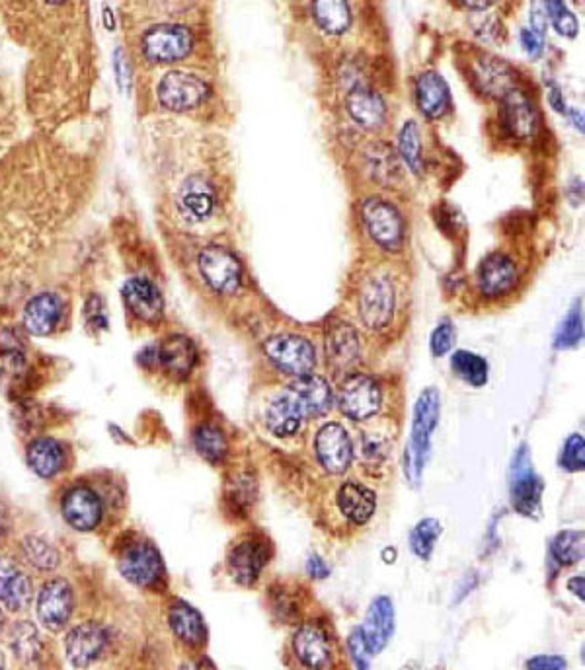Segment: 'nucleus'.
I'll use <instances>...</instances> for the list:
<instances>
[{"label": "nucleus", "mask_w": 585, "mask_h": 670, "mask_svg": "<svg viewBox=\"0 0 585 670\" xmlns=\"http://www.w3.org/2000/svg\"><path fill=\"white\" fill-rule=\"evenodd\" d=\"M437 421H439V392L435 388H428L416 402L410 445L404 452V472L412 484H418L422 480V472L428 462L431 437L435 433Z\"/></svg>", "instance_id": "1"}, {"label": "nucleus", "mask_w": 585, "mask_h": 670, "mask_svg": "<svg viewBox=\"0 0 585 670\" xmlns=\"http://www.w3.org/2000/svg\"><path fill=\"white\" fill-rule=\"evenodd\" d=\"M194 32L184 24L162 22L141 36V55L155 65H168L186 59L194 51Z\"/></svg>", "instance_id": "2"}, {"label": "nucleus", "mask_w": 585, "mask_h": 670, "mask_svg": "<svg viewBox=\"0 0 585 670\" xmlns=\"http://www.w3.org/2000/svg\"><path fill=\"white\" fill-rule=\"evenodd\" d=\"M509 493H511V505L519 515L535 517L541 511V499L545 484L539 478V474L533 468L531 452L527 445L517 448L513 462H511V474H509Z\"/></svg>", "instance_id": "3"}, {"label": "nucleus", "mask_w": 585, "mask_h": 670, "mask_svg": "<svg viewBox=\"0 0 585 670\" xmlns=\"http://www.w3.org/2000/svg\"><path fill=\"white\" fill-rule=\"evenodd\" d=\"M176 207L184 221L207 223L219 213L221 207L219 186L207 174H190L178 187Z\"/></svg>", "instance_id": "4"}, {"label": "nucleus", "mask_w": 585, "mask_h": 670, "mask_svg": "<svg viewBox=\"0 0 585 670\" xmlns=\"http://www.w3.org/2000/svg\"><path fill=\"white\" fill-rule=\"evenodd\" d=\"M117 567L125 581L143 589L155 587L164 575V563L155 544L143 538L129 540L123 546L117 558Z\"/></svg>", "instance_id": "5"}, {"label": "nucleus", "mask_w": 585, "mask_h": 670, "mask_svg": "<svg viewBox=\"0 0 585 670\" xmlns=\"http://www.w3.org/2000/svg\"><path fill=\"white\" fill-rule=\"evenodd\" d=\"M63 521L77 532H94L106 513L104 499L90 485L77 484L65 489L59 501Z\"/></svg>", "instance_id": "6"}, {"label": "nucleus", "mask_w": 585, "mask_h": 670, "mask_svg": "<svg viewBox=\"0 0 585 670\" xmlns=\"http://www.w3.org/2000/svg\"><path fill=\"white\" fill-rule=\"evenodd\" d=\"M264 353L283 373L293 376L311 374L316 365V351L307 337L297 334H277L266 339Z\"/></svg>", "instance_id": "7"}, {"label": "nucleus", "mask_w": 585, "mask_h": 670, "mask_svg": "<svg viewBox=\"0 0 585 670\" xmlns=\"http://www.w3.org/2000/svg\"><path fill=\"white\" fill-rule=\"evenodd\" d=\"M197 269L209 289L219 295H231L242 283V265L231 250L207 246L197 256Z\"/></svg>", "instance_id": "8"}, {"label": "nucleus", "mask_w": 585, "mask_h": 670, "mask_svg": "<svg viewBox=\"0 0 585 670\" xmlns=\"http://www.w3.org/2000/svg\"><path fill=\"white\" fill-rule=\"evenodd\" d=\"M357 310L361 322L373 330H385L394 314V287L387 275L375 273L367 277L359 289Z\"/></svg>", "instance_id": "9"}, {"label": "nucleus", "mask_w": 585, "mask_h": 670, "mask_svg": "<svg viewBox=\"0 0 585 670\" xmlns=\"http://www.w3.org/2000/svg\"><path fill=\"white\" fill-rule=\"evenodd\" d=\"M211 94L209 84L184 71H172L158 84V102L170 112H190L199 108Z\"/></svg>", "instance_id": "10"}, {"label": "nucleus", "mask_w": 585, "mask_h": 670, "mask_svg": "<svg viewBox=\"0 0 585 670\" xmlns=\"http://www.w3.org/2000/svg\"><path fill=\"white\" fill-rule=\"evenodd\" d=\"M36 610L45 630L61 632L69 624L75 610L73 585L63 577L45 581L39 591Z\"/></svg>", "instance_id": "11"}, {"label": "nucleus", "mask_w": 585, "mask_h": 670, "mask_svg": "<svg viewBox=\"0 0 585 670\" xmlns=\"http://www.w3.org/2000/svg\"><path fill=\"white\" fill-rule=\"evenodd\" d=\"M383 392L375 378L351 374L340 388V410L353 421H365L381 410Z\"/></svg>", "instance_id": "12"}, {"label": "nucleus", "mask_w": 585, "mask_h": 670, "mask_svg": "<svg viewBox=\"0 0 585 670\" xmlns=\"http://www.w3.org/2000/svg\"><path fill=\"white\" fill-rule=\"evenodd\" d=\"M361 217L371 238L385 250H398L404 242L402 215L383 199H367L361 207Z\"/></svg>", "instance_id": "13"}, {"label": "nucleus", "mask_w": 585, "mask_h": 670, "mask_svg": "<svg viewBox=\"0 0 585 670\" xmlns=\"http://www.w3.org/2000/svg\"><path fill=\"white\" fill-rule=\"evenodd\" d=\"M314 450L320 466L332 476L344 474L353 460L350 435L340 423H326L318 429Z\"/></svg>", "instance_id": "14"}, {"label": "nucleus", "mask_w": 585, "mask_h": 670, "mask_svg": "<svg viewBox=\"0 0 585 670\" xmlns=\"http://www.w3.org/2000/svg\"><path fill=\"white\" fill-rule=\"evenodd\" d=\"M121 298L127 312L143 322L158 324L164 314V298L158 287L147 277H131L121 287Z\"/></svg>", "instance_id": "15"}, {"label": "nucleus", "mask_w": 585, "mask_h": 670, "mask_svg": "<svg viewBox=\"0 0 585 670\" xmlns=\"http://www.w3.org/2000/svg\"><path fill=\"white\" fill-rule=\"evenodd\" d=\"M108 647V633L94 622H82L65 637V655L75 669L94 665Z\"/></svg>", "instance_id": "16"}, {"label": "nucleus", "mask_w": 585, "mask_h": 670, "mask_svg": "<svg viewBox=\"0 0 585 670\" xmlns=\"http://www.w3.org/2000/svg\"><path fill=\"white\" fill-rule=\"evenodd\" d=\"M270 559V548L266 540L250 536L234 544L227 556V569L236 583L254 585L262 575L266 563Z\"/></svg>", "instance_id": "17"}, {"label": "nucleus", "mask_w": 585, "mask_h": 670, "mask_svg": "<svg viewBox=\"0 0 585 670\" xmlns=\"http://www.w3.org/2000/svg\"><path fill=\"white\" fill-rule=\"evenodd\" d=\"M34 598V581L16 559L0 558V604L10 612H24Z\"/></svg>", "instance_id": "18"}, {"label": "nucleus", "mask_w": 585, "mask_h": 670, "mask_svg": "<svg viewBox=\"0 0 585 670\" xmlns=\"http://www.w3.org/2000/svg\"><path fill=\"white\" fill-rule=\"evenodd\" d=\"M156 349V367L174 380H186L199 361L194 341L182 334L168 335Z\"/></svg>", "instance_id": "19"}, {"label": "nucleus", "mask_w": 585, "mask_h": 670, "mask_svg": "<svg viewBox=\"0 0 585 670\" xmlns=\"http://www.w3.org/2000/svg\"><path fill=\"white\" fill-rule=\"evenodd\" d=\"M502 125L517 141H529L537 133V110L527 94L517 88H509L502 96Z\"/></svg>", "instance_id": "20"}, {"label": "nucleus", "mask_w": 585, "mask_h": 670, "mask_svg": "<svg viewBox=\"0 0 585 670\" xmlns=\"http://www.w3.org/2000/svg\"><path fill=\"white\" fill-rule=\"evenodd\" d=\"M305 419L307 413L289 388L273 396L266 408V425L277 439L295 437L303 429Z\"/></svg>", "instance_id": "21"}, {"label": "nucleus", "mask_w": 585, "mask_h": 670, "mask_svg": "<svg viewBox=\"0 0 585 670\" xmlns=\"http://www.w3.org/2000/svg\"><path fill=\"white\" fill-rule=\"evenodd\" d=\"M65 302L55 293H39L28 300L24 308V328L26 332L38 337L51 335L63 322Z\"/></svg>", "instance_id": "22"}, {"label": "nucleus", "mask_w": 585, "mask_h": 670, "mask_svg": "<svg viewBox=\"0 0 585 670\" xmlns=\"http://www.w3.org/2000/svg\"><path fill=\"white\" fill-rule=\"evenodd\" d=\"M359 632L371 655L381 653L389 645L390 637L394 633V604L389 596H377L371 602Z\"/></svg>", "instance_id": "23"}, {"label": "nucleus", "mask_w": 585, "mask_h": 670, "mask_svg": "<svg viewBox=\"0 0 585 670\" xmlns=\"http://www.w3.org/2000/svg\"><path fill=\"white\" fill-rule=\"evenodd\" d=\"M478 289L484 297L496 298L506 295L517 283V267L504 252L486 256L478 267Z\"/></svg>", "instance_id": "24"}, {"label": "nucleus", "mask_w": 585, "mask_h": 670, "mask_svg": "<svg viewBox=\"0 0 585 670\" xmlns=\"http://www.w3.org/2000/svg\"><path fill=\"white\" fill-rule=\"evenodd\" d=\"M346 110L351 119L363 129H381L387 121V104L385 100L371 88L363 84H355L346 96Z\"/></svg>", "instance_id": "25"}, {"label": "nucleus", "mask_w": 585, "mask_h": 670, "mask_svg": "<svg viewBox=\"0 0 585 670\" xmlns=\"http://www.w3.org/2000/svg\"><path fill=\"white\" fill-rule=\"evenodd\" d=\"M26 460L38 478L55 480L67 466V448L53 437H39L26 448Z\"/></svg>", "instance_id": "26"}, {"label": "nucleus", "mask_w": 585, "mask_h": 670, "mask_svg": "<svg viewBox=\"0 0 585 670\" xmlns=\"http://www.w3.org/2000/svg\"><path fill=\"white\" fill-rule=\"evenodd\" d=\"M326 357L334 369L348 371L361 359V341L348 322H336L326 332Z\"/></svg>", "instance_id": "27"}, {"label": "nucleus", "mask_w": 585, "mask_h": 670, "mask_svg": "<svg viewBox=\"0 0 585 670\" xmlns=\"http://www.w3.org/2000/svg\"><path fill=\"white\" fill-rule=\"evenodd\" d=\"M289 390L297 396V400L301 402L305 413L312 415V417L324 415L334 406L332 386L328 384L326 378H322L318 374L311 373L297 376V380L291 382Z\"/></svg>", "instance_id": "28"}, {"label": "nucleus", "mask_w": 585, "mask_h": 670, "mask_svg": "<svg viewBox=\"0 0 585 670\" xmlns=\"http://www.w3.org/2000/svg\"><path fill=\"white\" fill-rule=\"evenodd\" d=\"M293 651L305 669L324 670L330 665L328 639L316 626H303L295 633Z\"/></svg>", "instance_id": "29"}, {"label": "nucleus", "mask_w": 585, "mask_h": 670, "mask_svg": "<svg viewBox=\"0 0 585 670\" xmlns=\"http://www.w3.org/2000/svg\"><path fill=\"white\" fill-rule=\"evenodd\" d=\"M416 102L426 117H441L451 108V92L443 76L435 71L422 73L416 80Z\"/></svg>", "instance_id": "30"}, {"label": "nucleus", "mask_w": 585, "mask_h": 670, "mask_svg": "<svg viewBox=\"0 0 585 670\" xmlns=\"http://www.w3.org/2000/svg\"><path fill=\"white\" fill-rule=\"evenodd\" d=\"M338 507L348 521L365 524L377 511V495L365 485L348 482L338 491Z\"/></svg>", "instance_id": "31"}, {"label": "nucleus", "mask_w": 585, "mask_h": 670, "mask_svg": "<svg viewBox=\"0 0 585 670\" xmlns=\"http://www.w3.org/2000/svg\"><path fill=\"white\" fill-rule=\"evenodd\" d=\"M168 624L174 635L186 645H199L205 641V622L192 604L176 600L168 612Z\"/></svg>", "instance_id": "32"}, {"label": "nucleus", "mask_w": 585, "mask_h": 670, "mask_svg": "<svg viewBox=\"0 0 585 670\" xmlns=\"http://www.w3.org/2000/svg\"><path fill=\"white\" fill-rule=\"evenodd\" d=\"M20 550L26 559V565L38 573H51L59 567L61 558L57 548L39 534L24 536L20 542Z\"/></svg>", "instance_id": "33"}, {"label": "nucleus", "mask_w": 585, "mask_h": 670, "mask_svg": "<svg viewBox=\"0 0 585 670\" xmlns=\"http://www.w3.org/2000/svg\"><path fill=\"white\" fill-rule=\"evenodd\" d=\"M312 14L316 24L332 36L344 34L351 24V10L346 2L328 0V2H314Z\"/></svg>", "instance_id": "34"}, {"label": "nucleus", "mask_w": 585, "mask_h": 670, "mask_svg": "<svg viewBox=\"0 0 585 670\" xmlns=\"http://www.w3.org/2000/svg\"><path fill=\"white\" fill-rule=\"evenodd\" d=\"M194 447L201 458L219 464L229 454V443L221 429L215 425H199L194 431Z\"/></svg>", "instance_id": "35"}, {"label": "nucleus", "mask_w": 585, "mask_h": 670, "mask_svg": "<svg viewBox=\"0 0 585 670\" xmlns=\"http://www.w3.org/2000/svg\"><path fill=\"white\" fill-rule=\"evenodd\" d=\"M28 359L22 349H2L0 351V388L6 392L18 390L28 378Z\"/></svg>", "instance_id": "36"}, {"label": "nucleus", "mask_w": 585, "mask_h": 670, "mask_svg": "<svg viewBox=\"0 0 585 670\" xmlns=\"http://www.w3.org/2000/svg\"><path fill=\"white\" fill-rule=\"evenodd\" d=\"M584 532L562 530L550 542V556L558 565H576L584 559Z\"/></svg>", "instance_id": "37"}, {"label": "nucleus", "mask_w": 585, "mask_h": 670, "mask_svg": "<svg viewBox=\"0 0 585 670\" xmlns=\"http://www.w3.org/2000/svg\"><path fill=\"white\" fill-rule=\"evenodd\" d=\"M225 497L227 503L238 513L250 509L258 497V484L254 476H250L248 472L233 474L225 485Z\"/></svg>", "instance_id": "38"}, {"label": "nucleus", "mask_w": 585, "mask_h": 670, "mask_svg": "<svg viewBox=\"0 0 585 670\" xmlns=\"http://www.w3.org/2000/svg\"><path fill=\"white\" fill-rule=\"evenodd\" d=\"M476 78L486 92H490V94L500 92L504 96L509 90L511 73L502 61H498L494 57H482L476 63Z\"/></svg>", "instance_id": "39"}, {"label": "nucleus", "mask_w": 585, "mask_h": 670, "mask_svg": "<svg viewBox=\"0 0 585 670\" xmlns=\"http://www.w3.org/2000/svg\"><path fill=\"white\" fill-rule=\"evenodd\" d=\"M451 369L470 386H484L488 382V363L472 351H457L451 359Z\"/></svg>", "instance_id": "40"}, {"label": "nucleus", "mask_w": 585, "mask_h": 670, "mask_svg": "<svg viewBox=\"0 0 585 670\" xmlns=\"http://www.w3.org/2000/svg\"><path fill=\"white\" fill-rule=\"evenodd\" d=\"M398 150L406 166L414 172L420 174L424 168V156H422V139L416 121L404 123L400 137H398Z\"/></svg>", "instance_id": "41"}, {"label": "nucleus", "mask_w": 585, "mask_h": 670, "mask_svg": "<svg viewBox=\"0 0 585 670\" xmlns=\"http://www.w3.org/2000/svg\"><path fill=\"white\" fill-rule=\"evenodd\" d=\"M441 534V524L435 519H424L410 532V550L420 559H429Z\"/></svg>", "instance_id": "42"}, {"label": "nucleus", "mask_w": 585, "mask_h": 670, "mask_svg": "<svg viewBox=\"0 0 585 670\" xmlns=\"http://www.w3.org/2000/svg\"><path fill=\"white\" fill-rule=\"evenodd\" d=\"M12 649H14V655L22 661V663H36L39 657V649H41V643H39L38 632L32 624H18L12 632V641H10Z\"/></svg>", "instance_id": "43"}, {"label": "nucleus", "mask_w": 585, "mask_h": 670, "mask_svg": "<svg viewBox=\"0 0 585 670\" xmlns=\"http://www.w3.org/2000/svg\"><path fill=\"white\" fill-rule=\"evenodd\" d=\"M584 337V316H582V304L576 302L574 308L568 312L564 322L560 324L558 332L554 335V347L556 349H572L576 347Z\"/></svg>", "instance_id": "44"}, {"label": "nucleus", "mask_w": 585, "mask_h": 670, "mask_svg": "<svg viewBox=\"0 0 585 670\" xmlns=\"http://www.w3.org/2000/svg\"><path fill=\"white\" fill-rule=\"evenodd\" d=\"M371 174L379 180V182H390L392 176L398 174V166H396V156L389 147L385 145H373L371 149L367 150L365 154Z\"/></svg>", "instance_id": "45"}, {"label": "nucleus", "mask_w": 585, "mask_h": 670, "mask_svg": "<svg viewBox=\"0 0 585 670\" xmlns=\"http://www.w3.org/2000/svg\"><path fill=\"white\" fill-rule=\"evenodd\" d=\"M545 12L552 22V26L556 28V32L564 38H576L580 32V24L576 20V16L568 10L566 4L562 2H546Z\"/></svg>", "instance_id": "46"}, {"label": "nucleus", "mask_w": 585, "mask_h": 670, "mask_svg": "<svg viewBox=\"0 0 585 670\" xmlns=\"http://www.w3.org/2000/svg\"><path fill=\"white\" fill-rule=\"evenodd\" d=\"M558 464L566 472H582L585 466V443L582 435H572L566 439Z\"/></svg>", "instance_id": "47"}, {"label": "nucleus", "mask_w": 585, "mask_h": 670, "mask_svg": "<svg viewBox=\"0 0 585 670\" xmlns=\"http://www.w3.org/2000/svg\"><path fill=\"white\" fill-rule=\"evenodd\" d=\"M453 341H455V330H453V324L449 320H443L437 324V328L433 330L431 334V353L435 357H443L451 351L453 347Z\"/></svg>", "instance_id": "48"}, {"label": "nucleus", "mask_w": 585, "mask_h": 670, "mask_svg": "<svg viewBox=\"0 0 585 670\" xmlns=\"http://www.w3.org/2000/svg\"><path fill=\"white\" fill-rule=\"evenodd\" d=\"M84 316H86L88 326L94 332H106L108 326H110L108 318H106V312H104V302L100 300V297H92L88 300V304L84 308Z\"/></svg>", "instance_id": "49"}, {"label": "nucleus", "mask_w": 585, "mask_h": 670, "mask_svg": "<svg viewBox=\"0 0 585 670\" xmlns=\"http://www.w3.org/2000/svg\"><path fill=\"white\" fill-rule=\"evenodd\" d=\"M348 645H350V655L353 665H355V670H371V653L367 651L365 647V641L361 637V632L355 630L351 632L350 639H348Z\"/></svg>", "instance_id": "50"}, {"label": "nucleus", "mask_w": 585, "mask_h": 670, "mask_svg": "<svg viewBox=\"0 0 585 670\" xmlns=\"http://www.w3.org/2000/svg\"><path fill=\"white\" fill-rule=\"evenodd\" d=\"M389 454V443L387 439L371 433L363 437V456L371 462H383Z\"/></svg>", "instance_id": "51"}, {"label": "nucleus", "mask_w": 585, "mask_h": 670, "mask_svg": "<svg viewBox=\"0 0 585 670\" xmlns=\"http://www.w3.org/2000/svg\"><path fill=\"white\" fill-rule=\"evenodd\" d=\"M527 670H568L566 659L558 655H537L529 659Z\"/></svg>", "instance_id": "52"}, {"label": "nucleus", "mask_w": 585, "mask_h": 670, "mask_svg": "<svg viewBox=\"0 0 585 670\" xmlns=\"http://www.w3.org/2000/svg\"><path fill=\"white\" fill-rule=\"evenodd\" d=\"M521 43H523V49L531 55V57H539L541 51H543V45H545V38L535 34L533 30H523L521 32Z\"/></svg>", "instance_id": "53"}, {"label": "nucleus", "mask_w": 585, "mask_h": 670, "mask_svg": "<svg viewBox=\"0 0 585 670\" xmlns=\"http://www.w3.org/2000/svg\"><path fill=\"white\" fill-rule=\"evenodd\" d=\"M12 528H14V521H12L10 509L0 501V548L10 540Z\"/></svg>", "instance_id": "54"}, {"label": "nucleus", "mask_w": 585, "mask_h": 670, "mask_svg": "<svg viewBox=\"0 0 585 670\" xmlns=\"http://www.w3.org/2000/svg\"><path fill=\"white\" fill-rule=\"evenodd\" d=\"M307 573L311 575L312 579L320 581V579H326L330 575V567L318 554H312L307 561Z\"/></svg>", "instance_id": "55"}, {"label": "nucleus", "mask_w": 585, "mask_h": 670, "mask_svg": "<svg viewBox=\"0 0 585 670\" xmlns=\"http://www.w3.org/2000/svg\"><path fill=\"white\" fill-rule=\"evenodd\" d=\"M550 106L558 113H568L566 102L562 98V92L556 86H550Z\"/></svg>", "instance_id": "56"}, {"label": "nucleus", "mask_w": 585, "mask_h": 670, "mask_svg": "<svg viewBox=\"0 0 585 670\" xmlns=\"http://www.w3.org/2000/svg\"><path fill=\"white\" fill-rule=\"evenodd\" d=\"M568 589H570L574 595L578 596L580 600H584V577H574V579H570Z\"/></svg>", "instance_id": "57"}, {"label": "nucleus", "mask_w": 585, "mask_h": 670, "mask_svg": "<svg viewBox=\"0 0 585 670\" xmlns=\"http://www.w3.org/2000/svg\"><path fill=\"white\" fill-rule=\"evenodd\" d=\"M568 115L572 117V121L578 125L580 131H584V115L582 113L576 112V110H568Z\"/></svg>", "instance_id": "58"}, {"label": "nucleus", "mask_w": 585, "mask_h": 670, "mask_svg": "<svg viewBox=\"0 0 585 670\" xmlns=\"http://www.w3.org/2000/svg\"><path fill=\"white\" fill-rule=\"evenodd\" d=\"M463 6H467V8H470V10H486L488 6H490V2H465Z\"/></svg>", "instance_id": "59"}, {"label": "nucleus", "mask_w": 585, "mask_h": 670, "mask_svg": "<svg viewBox=\"0 0 585 670\" xmlns=\"http://www.w3.org/2000/svg\"><path fill=\"white\" fill-rule=\"evenodd\" d=\"M104 14H106V28H114V20H112V10L104 8Z\"/></svg>", "instance_id": "60"}, {"label": "nucleus", "mask_w": 585, "mask_h": 670, "mask_svg": "<svg viewBox=\"0 0 585 670\" xmlns=\"http://www.w3.org/2000/svg\"><path fill=\"white\" fill-rule=\"evenodd\" d=\"M2 628H4V614H2V610H0V632H2Z\"/></svg>", "instance_id": "61"}, {"label": "nucleus", "mask_w": 585, "mask_h": 670, "mask_svg": "<svg viewBox=\"0 0 585 670\" xmlns=\"http://www.w3.org/2000/svg\"><path fill=\"white\" fill-rule=\"evenodd\" d=\"M0 670H4V655H2V651H0Z\"/></svg>", "instance_id": "62"}]
</instances>
